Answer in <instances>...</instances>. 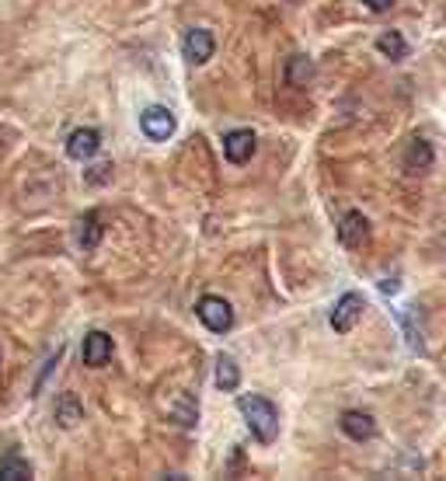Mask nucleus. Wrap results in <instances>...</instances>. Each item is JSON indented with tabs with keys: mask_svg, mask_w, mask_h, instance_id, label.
<instances>
[{
	"mask_svg": "<svg viewBox=\"0 0 446 481\" xmlns=\"http://www.w3.org/2000/svg\"><path fill=\"white\" fill-rule=\"evenodd\" d=\"M433 160H436V150H433V143L422 140V136L405 147V171H412V175H425V171L433 167Z\"/></svg>",
	"mask_w": 446,
	"mask_h": 481,
	"instance_id": "nucleus-9",
	"label": "nucleus"
},
{
	"mask_svg": "<svg viewBox=\"0 0 446 481\" xmlns=\"http://www.w3.org/2000/svg\"><path fill=\"white\" fill-rule=\"evenodd\" d=\"M339 241L346 245V248H366L370 245V220L363 217V213H356L349 210L346 217H342V224H339Z\"/></svg>",
	"mask_w": 446,
	"mask_h": 481,
	"instance_id": "nucleus-5",
	"label": "nucleus"
},
{
	"mask_svg": "<svg viewBox=\"0 0 446 481\" xmlns=\"http://www.w3.org/2000/svg\"><path fill=\"white\" fill-rule=\"evenodd\" d=\"M171 418H175L178 425H185V429H192V425L199 422V408H195V401H192L189 394H178V401L171 405Z\"/></svg>",
	"mask_w": 446,
	"mask_h": 481,
	"instance_id": "nucleus-17",
	"label": "nucleus"
},
{
	"mask_svg": "<svg viewBox=\"0 0 446 481\" xmlns=\"http://www.w3.org/2000/svg\"><path fill=\"white\" fill-rule=\"evenodd\" d=\"M342 433H346L349 440L366 443V440L377 436V422H373V416H366V412H346V416H342Z\"/></svg>",
	"mask_w": 446,
	"mask_h": 481,
	"instance_id": "nucleus-11",
	"label": "nucleus"
},
{
	"mask_svg": "<svg viewBox=\"0 0 446 481\" xmlns=\"http://www.w3.org/2000/svg\"><path fill=\"white\" fill-rule=\"evenodd\" d=\"M112 339L105 335V331H91L88 339H84V366H91V370H98V366H105L108 359H112Z\"/></svg>",
	"mask_w": 446,
	"mask_h": 481,
	"instance_id": "nucleus-10",
	"label": "nucleus"
},
{
	"mask_svg": "<svg viewBox=\"0 0 446 481\" xmlns=\"http://www.w3.org/2000/svg\"><path fill=\"white\" fill-rule=\"evenodd\" d=\"M29 478H32V464H29L25 457L7 453V457L0 460V481H29Z\"/></svg>",
	"mask_w": 446,
	"mask_h": 481,
	"instance_id": "nucleus-12",
	"label": "nucleus"
},
{
	"mask_svg": "<svg viewBox=\"0 0 446 481\" xmlns=\"http://www.w3.org/2000/svg\"><path fill=\"white\" fill-rule=\"evenodd\" d=\"M237 408H241V416H244V422H248V429H252V436H255L258 443H272L279 436V412H276V405L269 398H262V394H241L237 398Z\"/></svg>",
	"mask_w": 446,
	"mask_h": 481,
	"instance_id": "nucleus-1",
	"label": "nucleus"
},
{
	"mask_svg": "<svg viewBox=\"0 0 446 481\" xmlns=\"http://www.w3.org/2000/svg\"><path fill=\"white\" fill-rule=\"evenodd\" d=\"M363 4H366L370 11H377V14H383V11H390V7L398 4V0H363Z\"/></svg>",
	"mask_w": 446,
	"mask_h": 481,
	"instance_id": "nucleus-18",
	"label": "nucleus"
},
{
	"mask_svg": "<svg viewBox=\"0 0 446 481\" xmlns=\"http://www.w3.org/2000/svg\"><path fill=\"white\" fill-rule=\"evenodd\" d=\"M182 49H185V60L206 64L213 56V49H217V39H213V32H206V29H189L185 39H182Z\"/></svg>",
	"mask_w": 446,
	"mask_h": 481,
	"instance_id": "nucleus-7",
	"label": "nucleus"
},
{
	"mask_svg": "<svg viewBox=\"0 0 446 481\" xmlns=\"http://www.w3.org/2000/svg\"><path fill=\"white\" fill-rule=\"evenodd\" d=\"M98 147H101V136H98L95 129H73V133L66 136V154L73 160L95 158Z\"/></svg>",
	"mask_w": 446,
	"mask_h": 481,
	"instance_id": "nucleus-8",
	"label": "nucleus"
},
{
	"mask_svg": "<svg viewBox=\"0 0 446 481\" xmlns=\"http://www.w3.org/2000/svg\"><path fill=\"white\" fill-rule=\"evenodd\" d=\"M237 384H241L237 363H234L230 356H217V387H220V391H237Z\"/></svg>",
	"mask_w": 446,
	"mask_h": 481,
	"instance_id": "nucleus-16",
	"label": "nucleus"
},
{
	"mask_svg": "<svg viewBox=\"0 0 446 481\" xmlns=\"http://www.w3.org/2000/svg\"><path fill=\"white\" fill-rule=\"evenodd\" d=\"M101 237H105L101 217H98V213H88V217L81 220V248H84V252H95L98 245H101Z\"/></svg>",
	"mask_w": 446,
	"mask_h": 481,
	"instance_id": "nucleus-14",
	"label": "nucleus"
},
{
	"mask_svg": "<svg viewBox=\"0 0 446 481\" xmlns=\"http://www.w3.org/2000/svg\"><path fill=\"white\" fill-rule=\"evenodd\" d=\"M363 311H366V300H363L359 293H346V296L335 304V311H331V328L346 335V331H352V328L359 324Z\"/></svg>",
	"mask_w": 446,
	"mask_h": 481,
	"instance_id": "nucleus-3",
	"label": "nucleus"
},
{
	"mask_svg": "<svg viewBox=\"0 0 446 481\" xmlns=\"http://www.w3.org/2000/svg\"><path fill=\"white\" fill-rule=\"evenodd\" d=\"M255 150H258V136L252 129H234L223 140V154H227L230 164H248V160L255 158Z\"/></svg>",
	"mask_w": 446,
	"mask_h": 481,
	"instance_id": "nucleus-4",
	"label": "nucleus"
},
{
	"mask_svg": "<svg viewBox=\"0 0 446 481\" xmlns=\"http://www.w3.org/2000/svg\"><path fill=\"white\" fill-rule=\"evenodd\" d=\"M140 129H143L147 140L160 143V140H167V136L175 133V116H171L167 108H160V105H150V108L140 116Z\"/></svg>",
	"mask_w": 446,
	"mask_h": 481,
	"instance_id": "nucleus-6",
	"label": "nucleus"
},
{
	"mask_svg": "<svg viewBox=\"0 0 446 481\" xmlns=\"http://www.w3.org/2000/svg\"><path fill=\"white\" fill-rule=\"evenodd\" d=\"M195 314H199V321H202L210 331H217V335L234 328V307H230L223 296H202L199 307H195Z\"/></svg>",
	"mask_w": 446,
	"mask_h": 481,
	"instance_id": "nucleus-2",
	"label": "nucleus"
},
{
	"mask_svg": "<svg viewBox=\"0 0 446 481\" xmlns=\"http://www.w3.org/2000/svg\"><path fill=\"white\" fill-rule=\"evenodd\" d=\"M398 289V279H383V293H394Z\"/></svg>",
	"mask_w": 446,
	"mask_h": 481,
	"instance_id": "nucleus-19",
	"label": "nucleus"
},
{
	"mask_svg": "<svg viewBox=\"0 0 446 481\" xmlns=\"http://www.w3.org/2000/svg\"><path fill=\"white\" fill-rule=\"evenodd\" d=\"M84 418V408H81V398L77 394H64L60 401H56V422L70 429V425H77Z\"/></svg>",
	"mask_w": 446,
	"mask_h": 481,
	"instance_id": "nucleus-13",
	"label": "nucleus"
},
{
	"mask_svg": "<svg viewBox=\"0 0 446 481\" xmlns=\"http://www.w3.org/2000/svg\"><path fill=\"white\" fill-rule=\"evenodd\" d=\"M377 49H381L387 60H394V64L408 56V42H405L401 32H383L381 39H377Z\"/></svg>",
	"mask_w": 446,
	"mask_h": 481,
	"instance_id": "nucleus-15",
	"label": "nucleus"
}]
</instances>
